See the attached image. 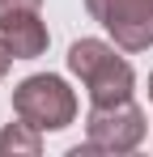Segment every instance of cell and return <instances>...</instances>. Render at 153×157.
I'll return each instance as SVG.
<instances>
[{
	"label": "cell",
	"instance_id": "obj_3",
	"mask_svg": "<svg viewBox=\"0 0 153 157\" xmlns=\"http://www.w3.org/2000/svg\"><path fill=\"white\" fill-rule=\"evenodd\" d=\"M145 110L132 102H115V106H89L85 119V144H76L73 153H136L145 140Z\"/></svg>",
	"mask_w": 153,
	"mask_h": 157
},
{
	"label": "cell",
	"instance_id": "obj_7",
	"mask_svg": "<svg viewBox=\"0 0 153 157\" xmlns=\"http://www.w3.org/2000/svg\"><path fill=\"white\" fill-rule=\"evenodd\" d=\"M13 13H43V0H0V21Z\"/></svg>",
	"mask_w": 153,
	"mask_h": 157
},
{
	"label": "cell",
	"instance_id": "obj_4",
	"mask_svg": "<svg viewBox=\"0 0 153 157\" xmlns=\"http://www.w3.org/2000/svg\"><path fill=\"white\" fill-rule=\"evenodd\" d=\"M85 13L115 38L119 51L153 47V0H85Z\"/></svg>",
	"mask_w": 153,
	"mask_h": 157
},
{
	"label": "cell",
	"instance_id": "obj_1",
	"mask_svg": "<svg viewBox=\"0 0 153 157\" xmlns=\"http://www.w3.org/2000/svg\"><path fill=\"white\" fill-rule=\"evenodd\" d=\"M68 72L85 85L89 106H115L136 94L132 64L124 55H115V47L102 43V38H76L68 47Z\"/></svg>",
	"mask_w": 153,
	"mask_h": 157
},
{
	"label": "cell",
	"instance_id": "obj_6",
	"mask_svg": "<svg viewBox=\"0 0 153 157\" xmlns=\"http://www.w3.org/2000/svg\"><path fill=\"white\" fill-rule=\"evenodd\" d=\"M38 153H43V132L30 128L26 119L0 132V157H38Z\"/></svg>",
	"mask_w": 153,
	"mask_h": 157
},
{
	"label": "cell",
	"instance_id": "obj_5",
	"mask_svg": "<svg viewBox=\"0 0 153 157\" xmlns=\"http://www.w3.org/2000/svg\"><path fill=\"white\" fill-rule=\"evenodd\" d=\"M0 38L9 43L13 59H38L51 43L43 13H13V17H4L0 21Z\"/></svg>",
	"mask_w": 153,
	"mask_h": 157
},
{
	"label": "cell",
	"instance_id": "obj_2",
	"mask_svg": "<svg viewBox=\"0 0 153 157\" xmlns=\"http://www.w3.org/2000/svg\"><path fill=\"white\" fill-rule=\"evenodd\" d=\"M13 115L38 132H64L76 119V94L55 72H34L13 85Z\"/></svg>",
	"mask_w": 153,
	"mask_h": 157
},
{
	"label": "cell",
	"instance_id": "obj_8",
	"mask_svg": "<svg viewBox=\"0 0 153 157\" xmlns=\"http://www.w3.org/2000/svg\"><path fill=\"white\" fill-rule=\"evenodd\" d=\"M9 64H13V51H9V43L0 38V81L9 77Z\"/></svg>",
	"mask_w": 153,
	"mask_h": 157
},
{
	"label": "cell",
	"instance_id": "obj_9",
	"mask_svg": "<svg viewBox=\"0 0 153 157\" xmlns=\"http://www.w3.org/2000/svg\"><path fill=\"white\" fill-rule=\"evenodd\" d=\"M149 102H153V72H149Z\"/></svg>",
	"mask_w": 153,
	"mask_h": 157
}]
</instances>
